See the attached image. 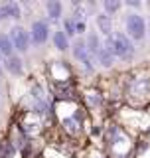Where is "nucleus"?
<instances>
[{"label":"nucleus","instance_id":"nucleus-1","mask_svg":"<svg viewBox=\"0 0 150 158\" xmlns=\"http://www.w3.org/2000/svg\"><path fill=\"white\" fill-rule=\"evenodd\" d=\"M103 46L119 59H131L134 56V44H132V40L128 36H124V34H115V36L105 38Z\"/></svg>","mask_w":150,"mask_h":158},{"label":"nucleus","instance_id":"nucleus-2","mask_svg":"<svg viewBox=\"0 0 150 158\" xmlns=\"http://www.w3.org/2000/svg\"><path fill=\"white\" fill-rule=\"evenodd\" d=\"M124 26H127L128 38L132 42H140V40L146 38V24H144V18L140 14H136V12L128 14L127 20H124Z\"/></svg>","mask_w":150,"mask_h":158},{"label":"nucleus","instance_id":"nucleus-3","mask_svg":"<svg viewBox=\"0 0 150 158\" xmlns=\"http://www.w3.org/2000/svg\"><path fill=\"white\" fill-rule=\"evenodd\" d=\"M10 40H12V44H14V49H18V52L26 53L30 49L32 38H30V34L22 26H14L12 30H10Z\"/></svg>","mask_w":150,"mask_h":158},{"label":"nucleus","instance_id":"nucleus-4","mask_svg":"<svg viewBox=\"0 0 150 158\" xmlns=\"http://www.w3.org/2000/svg\"><path fill=\"white\" fill-rule=\"evenodd\" d=\"M30 38H32L34 44L42 46V44L48 42L49 38V26L46 20H34L32 22V30H30Z\"/></svg>","mask_w":150,"mask_h":158},{"label":"nucleus","instance_id":"nucleus-5","mask_svg":"<svg viewBox=\"0 0 150 158\" xmlns=\"http://www.w3.org/2000/svg\"><path fill=\"white\" fill-rule=\"evenodd\" d=\"M71 49H73V57L85 67V71H93V57L89 53L87 46H85V42H75Z\"/></svg>","mask_w":150,"mask_h":158},{"label":"nucleus","instance_id":"nucleus-6","mask_svg":"<svg viewBox=\"0 0 150 158\" xmlns=\"http://www.w3.org/2000/svg\"><path fill=\"white\" fill-rule=\"evenodd\" d=\"M95 24H97V28H99V32L103 34L105 38H109V36H113V18L109 16V14H99L97 18H95Z\"/></svg>","mask_w":150,"mask_h":158},{"label":"nucleus","instance_id":"nucleus-7","mask_svg":"<svg viewBox=\"0 0 150 158\" xmlns=\"http://www.w3.org/2000/svg\"><path fill=\"white\" fill-rule=\"evenodd\" d=\"M0 12H2V18H12V20H18L22 16V8L18 2H4L0 6Z\"/></svg>","mask_w":150,"mask_h":158},{"label":"nucleus","instance_id":"nucleus-8","mask_svg":"<svg viewBox=\"0 0 150 158\" xmlns=\"http://www.w3.org/2000/svg\"><path fill=\"white\" fill-rule=\"evenodd\" d=\"M4 67H6L8 71L12 73V75H20V73L24 71V63H22V59H20L16 53L4 59Z\"/></svg>","mask_w":150,"mask_h":158},{"label":"nucleus","instance_id":"nucleus-9","mask_svg":"<svg viewBox=\"0 0 150 158\" xmlns=\"http://www.w3.org/2000/svg\"><path fill=\"white\" fill-rule=\"evenodd\" d=\"M85 46H87L89 53H91V57L95 59V57H97V53L103 49V42H101V38H99L97 34H89V36H87V42H85Z\"/></svg>","mask_w":150,"mask_h":158},{"label":"nucleus","instance_id":"nucleus-10","mask_svg":"<svg viewBox=\"0 0 150 158\" xmlns=\"http://www.w3.org/2000/svg\"><path fill=\"white\" fill-rule=\"evenodd\" d=\"M0 53L4 59L14 56V44L10 40V34H0Z\"/></svg>","mask_w":150,"mask_h":158},{"label":"nucleus","instance_id":"nucleus-11","mask_svg":"<svg viewBox=\"0 0 150 158\" xmlns=\"http://www.w3.org/2000/svg\"><path fill=\"white\" fill-rule=\"evenodd\" d=\"M53 44H56L57 49L65 52V49H69V36L63 30H56V32H53Z\"/></svg>","mask_w":150,"mask_h":158},{"label":"nucleus","instance_id":"nucleus-12","mask_svg":"<svg viewBox=\"0 0 150 158\" xmlns=\"http://www.w3.org/2000/svg\"><path fill=\"white\" fill-rule=\"evenodd\" d=\"M46 12H48V16L52 20H57L63 14L61 2H57V0H49V2H46Z\"/></svg>","mask_w":150,"mask_h":158},{"label":"nucleus","instance_id":"nucleus-13","mask_svg":"<svg viewBox=\"0 0 150 158\" xmlns=\"http://www.w3.org/2000/svg\"><path fill=\"white\" fill-rule=\"evenodd\" d=\"M95 59H97V61L101 63V65H105V67H111V65H113V59H115V56H113V53H111L107 48L103 46V49L97 53V57H95Z\"/></svg>","mask_w":150,"mask_h":158},{"label":"nucleus","instance_id":"nucleus-14","mask_svg":"<svg viewBox=\"0 0 150 158\" xmlns=\"http://www.w3.org/2000/svg\"><path fill=\"white\" fill-rule=\"evenodd\" d=\"M103 8H105V14H115V12H119V10L123 8V2H119V0H105L103 2Z\"/></svg>","mask_w":150,"mask_h":158},{"label":"nucleus","instance_id":"nucleus-15","mask_svg":"<svg viewBox=\"0 0 150 158\" xmlns=\"http://www.w3.org/2000/svg\"><path fill=\"white\" fill-rule=\"evenodd\" d=\"M63 32H65L67 36H75V20L73 18H65V22H63Z\"/></svg>","mask_w":150,"mask_h":158},{"label":"nucleus","instance_id":"nucleus-16","mask_svg":"<svg viewBox=\"0 0 150 158\" xmlns=\"http://www.w3.org/2000/svg\"><path fill=\"white\" fill-rule=\"evenodd\" d=\"M85 30H87V24H85V20H75V34H83Z\"/></svg>","mask_w":150,"mask_h":158},{"label":"nucleus","instance_id":"nucleus-17","mask_svg":"<svg viewBox=\"0 0 150 158\" xmlns=\"http://www.w3.org/2000/svg\"><path fill=\"white\" fill-rule=\"evenodd\" d=\"M128 6H132V8H138V6H140V2H128Z\"/></svg>","mask_w":150,"mask_h":158},{"label":"nucleus","instance_id":"nucleus-18","mask_svg":"<svg viewBox=\"0 0 150 158\" xmlns=\"http://www.w3.org/2000/svg\"><path fill=\"white\" fill-rule=\"evenodd\" d=\"M0 73H2V65H0Z\"/></svg>","mask_w":150,"mask_h":158},{"label":"nucleus","instance_id":"nucleus-19","mask_svg":"<svg viewBox=\"0 0 150 158\" xmlns=\"http://www.w3.org/2000/svg\"><path fill=\"white\" fill-rule=\"evenodd\" d=\"M0 20H2V12H0Z\"/></svg>","mask_w":150,"mask_h":158},{"label":"nucleus","instance_id":"nucleus-20","mask_svg":"<svg viewBox=\"0 0 150 158\" xmlns=\"http://www.w3.org/2000/svg\"><path fill=\"white\" fill-rule=\"evenodd\" d=\"M0 59H2V53H0Z\"/></svg>","mask_w":150,"mask_h":158}]
</instances>
